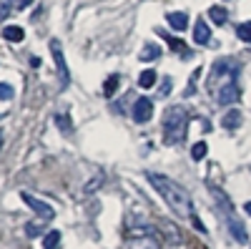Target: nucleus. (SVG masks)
<instances>
[{
	"instance_id": "nucleus-1",
	"label": "nucleus",
	"mask_w": 251,
	"mask_h": 249,
	"mask_svg": "<svg viewBox=\"0 0 251 249\" xmlns=\"http://www.w3.org/2000/svg\"><path fill=\"white\" fill-rule=\"evenodd\" d=\"M151 181V186L161 194V199L171 206V212L181 219H191L194 217V199L188 196V192L178 181H174L171 176H163V174H156V171H149L146 174Z\"/></svg>"
},
{
	"instance_id": "nucleus-2",
	"label": "nucleus",
	"mask_w": 251,
	"mask_h": 249,
	"mask_svg": "<svg viewBox=\"0 0 251 249\" xmlns=\"http://www.w3.org/2000/svg\"><path fill=\"white\" fill-rule=\"evenodd\" d=\"M186 129H188V113L183 106H171L163 113V141L169 146H176L186 138Z\"/></svg>"
},
{
	"instance_id": "nucleus-3",
	"label": "nucleus",
	"mask_w": 251,
	"mask_h": 249,
	"mask_svg": "<svg viewBox=\"0 0 251 249\" xmlns=\"http://www.w3.org/2000/svg\"><path fill=\"white\" fill-rule=\"evenodd\" d=\"M50 55L55 60V68H58V78H60V91L68 88L71 83V73H68V66H66V58H63V51H60V40L53 38L50 40Z\"/></svg>"
},
{
	"instance_id": "nucleus-4",
	"label": "nucleus",
	"mask_w": 251,
	"mask_h": 249,
	"mask_svg": "<svg viewBox=\"0 0 251 249\" xmlns=\"http://www.w3.org/2000/svg\"><path fill=\"white\" fill-rule=\"evenodd\" d=\"M20 199H23L30 209L40 217V219H53L55 217V209L48 204V201H43V199H38V196H33V194H28V192H20Z\"/></svg>"
},
{
	"instance_id": "nucleus-5",
	"label": "nucleus",
	"mask_w": 251,
	"mask_h": 249,
	"mask_svg": "<svg viewBox=\"0 0 251 249\" xmlns=\"http://www.w3.org/2000/svg\"><path fill=\"white\" fill-rule=\"evenodd\" d=\"M131 116H133V121H136V123H146V121H151V116H153V101H151L149 96L136 98L133 109H131Z\"/></svg>"
},
{
	"instance_id": "nucleus-6",
	"label": "nucleus",
	"mask_w": 251,
	"mask_h": 249,
	"mask_svg": "<svg viewBox=\"0 0 251 249\" xmlns=\"http://www.w3.org/2000/svg\"><path fill=\"white\" fill-rule=\"evenodd\" d=\"M239 98H241V91H239V86L234 81L226 83V86H221L219 93H216V101L221 103V106H231V103H236Z\"/></svg>"
},
{
	"instance_id": "nucleus-7",
	"label": "nucleus",
	"mask_w": 251,
	"mask_h": 249,
	"mask_svg": "<svg viewBox=\"0 0 251 249\" xmlns=\"http://www.w3.org/2000/svg\"><path fill=\"white\" fill-rule=\"evenodd\" d=\"M123 249H161L153 234H143V237H131L123 244Z\"/></svg>"
},
{
	"instance_id": "nucleus-8",
	"label": "nucleus",
	"mask_w": 251,
	"mask_h": 249,
	"mask_svg": "<svg viewBox=\"0 0 251 249\" xmlns=\"http://www.w3.org/2000/svg\"><path fill=\"white\" fill-rule=\"evenodd\" d=\"M226 219V226H228V232H231L234 234V239L239 242V244H244L249 237H246V226L236 219V214H231V217H224Z\"/></svg>"
},
{
	"instance_id": "nucleus-9",
	"label": "nucleus",
	"mask_w": 251,
	"mask_h": 249,
	"mask_svg": "<svg viewBox=\"0 0 251 249\" xmlns=\"http://www.w3.org/2000/svg\"><path fill=\"white\" fill-rule=\"evenodd\" d=\"M166 20H169V26H171L176 33L186 30V26H188V15H186L183 10H171V13H166Z\"/></svg>"
},
{
	"instance_id": "nucleus-10",
	"label": "nucleus",
	"mask_w": 251,
	"mask_h": 249,
	"mask_svg": "<svg viewBox=\"0 0 251 249\" xmlns=\"http://www.w3.org/2000/svg\"><path fill=\"white\" fill-rule=\"evenodd\" d=\"M208 40H211V30H208V26H206V20H196V26H194V43H199V46H206Z\"/></svg>"
},
{
	"instance_id": "nucleus-11",
	"label": "nucleus",
	"mask_w": 251,
	"mask_h": 249,
	"mask_svg": "<svg viewBox=\"0 0 251 249\" xmlns=\"http://www.w3.org/2000/svg\"><path fill=\"white\" fill-rule=\"evenodd\" d=\"M3 38L8 40V43H20V40L25 38V30L20 26H5L3 28Z\"/></svg>"
},
{
	"instance_id": "nucleus-12",
	"label": "nucleus",
	"mask_w": 251,
	"mask_h": 249,
	"mask_svg": "<svg viewBox=\"0 0 251 249\" xmlns=\"http://www.w3.org/2000/svg\"><path fill=\"white\" fill-rule=\"evenodd\" d=\"M221 126H224V129H228V131L239 129V126H241V111H228V113H224Z\"/></svg>"
},
{
	"instance_id": "nucleus-13",
	"label": "nucleus",
	"mask_w": 251,
	"mask_h": 249,
	"mask_svg": "<svg viewBox=\"0 0 251 249\" xmlns=\"http://www.w3.org/2000/svg\"><path fill=\"white\" fill-rule=\"evenodd\" d=\"M53 121H55V126L60 129V134H71V131H73V121H71V116H68V113L58 111V113L53 116Z\"/></svg>"
},
{
	"instance_id": "nucleus-14",
	"label": "nucleus",
	"mask_w": 251,
	"mask_h": 249,
	"mask_svg": "<svg viewBox=\"0 0 251 249\" xmlns=\"http://www.w3.org/2000/svg\"><path fill=\"white\" fill-rule=\"evenodd\" d=\"M138 58H141V60H146V63H149V60H156V58H161V48H158L156 43H146Z\"/></svg>"
},
{
	"instance_id": "nucleus-15",
	"label": "nucleus",
	"mask_w": 251,
	"mask_h": 249,
	"mask_svg": "<svg viewBox=\"0 0 251 249\" xmlns=\"http://www.w3.org/2000/svg\"><path fill=\"white\" fill-rule=\"evenodd\" d=\"M208 15H211V20H214L216 26H224L226 20H228V13H226L224 5H211V8H208Z\"/></svg>"
},
{
	"instance_id": "nucleus-16",
	"label": "nucleus",
	"mask_w": 251,
	"mask_h": 249,
	"mask_svg": "<svg viewBox=\"0 0 251 249\" xmlns=\"http://www.w3.org/2000/svg\"><path fill=\"white\" fill-rule=\"evenodd\" d=\"M156 81H158L156 71H143V73L138 76V86H141V88H153Z\"/></svg>"
},
{
	"instance_id": "nucleus-17",
	"label": "nucleus",
	"mask_w": 251,
	"mask_h": 249,
	"mask_svg": "<svg viewBox=\"0 0 251 249\" xmlns=\"http://www.w3.org/2000/svg\"><path fill=\"white\" fill-rule=\"evenodd\" d=\"M43 247H46V249H58V247H60V232H58V229H50V232L43 237Z\"/></svg>"
},
{
	"instance_id": "nucleus-18",
	"label": "nucleus",
	"mask_w": 251,
	"mask_h": 249,
	"mask_svg": "<svg viewBox=\"0 0 251 249\" xmlns=\"http://www.w3.org/2000/svg\"><path fill=\"white\" fill-rule=\"evenodd\" d=\"M206 151H208V146H206L203 141H199V143H194V146H191V159L194 161H201L206 156Z\"/></svg>"
},
{
	"instance_id": "nucleus-19",
	"label": "nucleus",
	"mask_w": 251,
	"mask_h": 249,
	"mask_svg": "<svg viewBox=\"0 0 251 249\" xmlns=\"http://www.w3.org/2000/svg\"><path fill=\"white\" fill-rule=\"evenodd\" d=\"M236 35L244 40V43H251V20H249V23H241L236 28Z\"/></svg>"
},
{
	"instance_id": "nucleus-20",
	"label": "nucleus",
	"mask_w": 251,
	"mask_h": 249,
	"mask_svg": "<svg viewBox=\"0 0 251 249\" xmlns=\"http://www.w3.org/2000/svg\"><path fill=\"white\" fill-rule=\"evenodd\" d=\"M118 83H121V78H118V76H111V78L106 81V86H103V93L111 98V96L116 93V88H118Z\"/></svg>"
},
{
	"instance_id": "nucleus-21",
	"label": "nucleus",
	"mask_w": 251,
	"mask_h": 249,
	"mask_svg": "<svg viewBox=\"0 0 251 249\" xmlns=\"http://www.w3.org/2000/svg\"><path fill=\"white\" fill-rule=\"evenodd\" d=\"M100 184H103V174H96V179H93V181H88L86 186H83V192H86V194H93Z\"/></svg>"
},
{
	"instance_id": "nucleus-22",
	"label": "nucleus",
	"mask_w": 251,
	"mask_h": 249,
	"mask_svg": "<svg viewBox=\"0 0 251 249\" xmlns=\"http://www.w3.org/2000/svg\"><path fill=\"white\" fill-rule=\"evenodd\" d=\"M25 234H28L30 239H35V237L43 234V226H40V224H25Z\"/></svg>"
},
{
	"instance_id": "nucleus-23",
	"label": "nucleus",
	"mask_w": 251,
	"mask_h": 249,
	"mask_svg": "<svg viewBox=\"0 0 251 249\" xmlns=\"http://www.w3.org/2000/svg\"><path fill=\"white\" fill-rule=\"evenodd\" d=\"M13 86H8V83H0V98L3 101H13Z\"/></svg>"
},
{
	"instance_id": "nucleus-24",
	"label": "nucleus",
	"mask_w": 251,
	"mask_h": 249,
	"mask_svg": "<svg viewBox=\"0 0 251 249\" xmlns=\"http://www.w3.org/2000/svg\"><path fill=\"white\" fill-rule=\"evenodd\" d=\"M158 33H161V35H163L166 40H169V43H171L174 48H178V51H186V46H183V43H178V40H176V38H171V35H169V33H166V30H158Z\"/></svg>"
},
{
	"instance_id": "nucleus-25",
	"label": "nucleus",
	"mask_w": 251,
	"mask_h": 249,
	"mask_svg": "<svg viewBox=\"0 0 251 249\" xmlns=\"http://www.w3.org/2000/svg\"><path fill=\"white\" fill-rule=\"evenodd\" d=\"M171 86H174L171 78H163V83H161V96H169V93H171Z\"/></svg>"
},
{
	"instance_id": "nucleus-26",
	"label": "nucleus",
	"mask_w": 251,
	"mask_h": 249,
	"mask_svg": "<svg viewBox=\"0 0 251 249\" xmlns=\"http://www.w3.org/2000/svg\"><path fill=\"white\" fill-rule=\"evenodd\" d=\"M33 3V0H18V10H23V8H28Z\"/></svg>"
},
{
	"instance_id": "nucleus-27",
	"label": "nucleus",
	"mask_w": 251,
	"mask_h": 249,
	"mask_svg": "<svg viewBox=\"0 0 251 249\" xmlns=\"http://www.w3.org/2000/svg\"><path fill=\"white\" fill-rule=\"evenodd\" d=\"M244 212H246V214L251 217V201H246V206H244Z\"/></svg>"
},
{
	"instance_id": "nucleus-28",
	"label": "nucleus",
	"mask_w": 251,
	"mask_h": 249,
	"mask_svg": "<svg viewBox=\"0 0 251 249\" xmlns=\"http://www.w3.org/2000/svg\"><path fill=\"white\" fill-rule=\"evenodd\" d=\"M0 149H3V134H0Z\"/></svg>"
}]
</instances>
